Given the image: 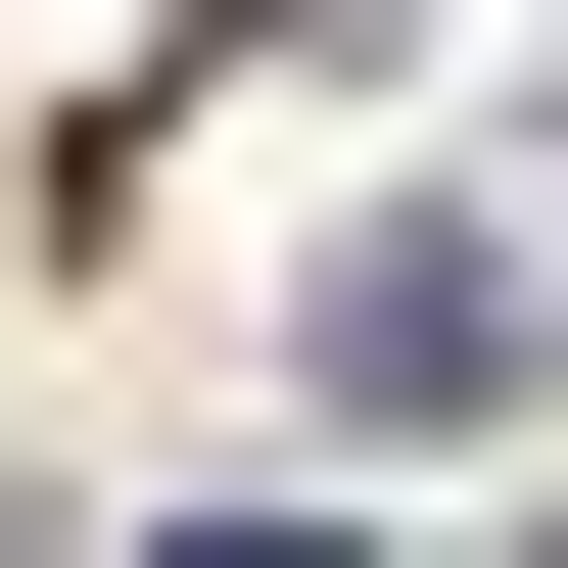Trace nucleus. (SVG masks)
I'll list each match as a JSON object with an SVG mask.
<instances>
[{
	"label": "nucleus",
	"mask_w": 568,
	"mask_h": 568,
	"mask_svg": "<svg viewBox=\"0 0 568 568\" xmlns=\"http://www.w3.org/2000/svg\"><path fill=\"white\" fill-rule=\"evenodd\" d=\"M332 426H521V284L474 237H332Z\"/></svg>",
	"instance_id": "nucleus-1"
}]
</instances>
